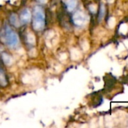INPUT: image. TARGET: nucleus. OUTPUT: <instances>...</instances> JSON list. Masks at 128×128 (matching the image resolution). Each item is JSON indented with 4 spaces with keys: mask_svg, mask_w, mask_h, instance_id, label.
<instances>
[{
    "mask_svg": "<svg viewBox=\"0 0 128 128\" xmlns=\"http://www.w3.org/2000/svg\"><path fill=\"white\" fill-rule=\"evenodd\" d=\"M45 23V13L43 9L36 6L34 9L33 13V20H32V28L35 31H41L44 28Z\"/></svg>",
    "mask_w": 128,
    "mask_h": 128,
    "instance_id": "nucleus-1",
    "label": "nucleus"
},
{
    "mask_svg": "<svg viewBox=\"0 0 128 128\" xmlns=\"http://www.w3.org/2000/svg\"><path fill=\"white\" fill-rule=\"evenodd\" d=\"M2 38L7 46L11 48H16L18 45V36L17 34L10 28L9 26H5L3 32Z\"/></svg>",
    "mask_w": 128,
    "mask_h": 128,
    "instance_id": "nucleus-2",
    "label": "nucleus"
},
{
    "mask_svg": "<svg viewBox=\"0 0 128 128\" xmlns=\"http://www.w3.org/2000/svg\"><path fill=\"white\" fill-rule=\"evenodd\" d=\"M73 22L77 26H82L86 22V17L81 12H77L73 16Z\"/></svg>",
    "mask_w": 128,
    "mask_h": 128,
    "instance_id": "nucleus-3",
    "label": "nucleus"
},
{
    "mask_svg": "<svg viewBox=\"0 0 128 128\" xmlns=\"http://www.w3.org/2000/svg\"><path fill=\"white\" fill-rule=\"evenodd\" d=\"M31 19V13L29 9H23L20 13V20L23 23H28Z\"/></svg>",
    "mask_w": 128,
    "mask_h": 128,
    "instance_id": "nucleus-4",
    "label": "nucleus"
},
{
    "mask_svg": "<svg viewBox=\"0 0 128 128\" xmlns=\"http://www.w3.org/2000/svg\"><path fill=\"white\" fill-rule=\"evenodd\" d=\"M77 5V1L76 0H67L66 1V7L69 11L73 10Z\"/></svg>",
    "mask_w": 128,
    "mask_h": 128,
    "instance_id": "nucleus-5",
    "label": "nucleus"
},
{
    "mask_svg": "<svg viewBox=\"0 0 128 128\" xmlns=\"http://www.w3.org/2000/svg\"><path fill=\"white\" fill-rule=\"evenodd\" d=\"M106 14V8H105V5L101 3L100 4V10H99V14H98V20L99 21H101L104 16Z\"/></svg>",
    "mask_w": 128,
    "mask_h": 128,
    "instance_id": "nucleus-6",
    "label": "nucleus"
},
{
    "mask_svg": "<svg viewBox=\"0 0 128 128\" xmlns=\"http://www.w3.org/2000/svg\"><path fill=\"white\" fill-rule=\"evenodd\" d=\"M10 21L11 22V24L14 26V27H19L20 22L18 20V17L17 15H15L14 14H11V17H10Z\"/></svg>",
    "mask_w": 128,
    "mask_h": 128,
    "instance_id": "nucleus-7",
    "label": "nucleus"
},
{
    "mask_svg": "<svg viewBox=\"0 0 128 128\" xmlns=\"http://www.w3.org/2000/svg\"><path fill=\"white\" fill-rule=\"evenodd\" d=\"M115 82V79H114V80H112V77H110L109 80H107L106 81V87L107 88H112V86L114 85Z\"/></svg>",
    "mask_w": 128,
    "mask_h": 128,
    "instance_id": "nucleus-8",
    "label": "nucleus"
},
{
    "mask_svg": "<svg viewBox=\"0 0 128 128\" xmlns=\"http://www.w3.org/2000/svg\"><path fill=\"white\" fill-rule=\"evenodd\" d=\"M107 1H109V2H111L112 0H107Z\"/></svg>",
    "mask_w": 128,
    "mask_h": 128,
    "instance_id": "nucleus-9",
    "label": "nucleus"
}]
</instances>
